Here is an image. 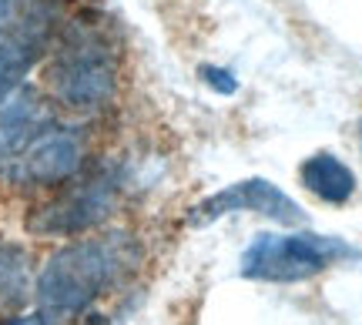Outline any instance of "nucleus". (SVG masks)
Segmentation results:
<instances>
[{"mask_svg": "<svg viewBox=\"0 0 362 325\" xmlns=\"http://www.w3.org/2000/svg\"><path fill=\"white\" fill-rule=\"evenodd\" d=\"M141 261L138 242L124 232L81 238L54 252L37 275V309L51 325L67 322L98 302Z\"/></svg>", "mask_w": 362, "mask_h": 325, "instance_id": "f257e3e1", "label": "nucleus"}, {"mask_svg": "<svg viewBox=\"0 0 362 325\" xmlns=\"http://www.w3.org/2000/svg\"><path fill=\"white\" fill-rule=\"evenodd\" d=\"M51 91L71 111H101L115 101L117 91V57L111 40L98 27H71L54 51Z\"/></svg>", "mask_w": 362, "mask_h": 325, "instance_id": "f03ea898", "label": "nucleus"}, {"mask_svg": "<svg viewBox=\"0 0 362 325\" xmlns=\"http://www.w3.org/2000/svg\"><path fill=\"white\" fill-rule=\"evenodd\" d=\"M346 259H359V248H352L336 235L259 232L242 252L238 272L252 282H302Z\"/></svg>", "mask_w": 362, "mask_h": 325, "instance_id": "7ed1b4c3", "label": "nucleus"}, {"mask_svg": "<svg viewBox=\"0 0 362 325\" xmlns=\"http://www.w3.org/2000/svg\"><path fill=\"white\" fill-rule=\"evenodd\" d=\"M117 175L115 171H94L84 182L71 184L64 195L40 205L30 218L27 228L34 235H81L101 225L117 205Z\"/></svg>", "mask_w": 362, "mask_h": 325, "instance_id": "20e7f679", "label": "nucleus"}, {"mask_svg": "<svg viewBox=\"0 0 362 325\" xmlns=\"http://www.w3.org/2000/svg\"><path fill=\"white\" fill-rule=\"evenodd\" d=\"M235 211H259L269 221H279L285 228H296V225H305L309 215L302 211L296 198H288L279 188L272 184L269 178H245V182H235L228 188H221L215 195H208L205 201H198L192 211H188V225L192 228H208L215 225L225 215H235Z\"/></svg>", "mask_w": 362, "mask_h": 325, "instance_id": "39448f33", "label": "nucleus"}, {"mask_svg": "<svg viewBox=\"0 0 362 325\" xmlns=\"http://www.w3.org/2000/svg\"><path fill=\"white\" fill-rule=\"evenodd\" d=\"M84 165V138L71 128H47L27 144V151L11 165L21 184H61L71 182Z\"/></svg>", "mask_w": 362, "mask_h": 325, "instance_id": "423d86ee", "label": "nucleus"}, {"mask_svg": "<svg viewBox=\"0 0 362 325\" xmlns=\"http://www.w3.org/2000/svg\"><path fill=\"white\" fill-rule=\"evenodd\" d=\"M54 124L51 107L40 98V91L21 84L17 91L0 105V168L13 165L27 151V144L40 138Z\"/></svg>", "mask_w": 362, "mask_h": 325, "instance_id": "0eeeda50", "label": "nucleus"}, {"mask_svg": "<svg viewBox=\"0 0 362 325\" xmlns=\"http://www.w3.org/2000/svg\"><path fill=\"white\" fill-rule=\"evenodd\" d=\"M51 20L54 13L47 0H0V40H13L30 51H40Z\"/></svg>", "mask_w": 362, "mask_h": 325, "instance_id": "6e6552de", "label": "nucleus"}, {"mask_svg": "<svg viewBox=\"0 0 362 325\" xmlns=\"http://www.w3.org/2000/svg\"><path fill=\"white\" fill-rule=\"evenodd\" d=\"M298 178L312 195L329 201V205H346L356 195L352 168L346 161H339L336 155H329V151H315L312 158H305L302 168H298Z\"/></svg>", "mask_w": 362, "mask_h": 325, "instance_id": "1a4fd4ad", "label": "nucleus"}, {"mask_svg": "<svg viewBox=\"0 0 362 325\" xmlns=\"http://www.w3.org/2000/svg\"><path fill=\"white\" fill-rule=\"evenodd\" d=\"M30 292V265L24 248L0 242V305H21Z\"/></svg>", "mask_w": 362, "mask_h": 325, "instance_id": "9d476101", "label": "nucleus"}, {"mask_svg": "<svg viewBox=\"0 0 362 325\" xmlns=\"http://www.w3.org/2000/svg\"><path fill=\"white\" fill-rule=\"evenodd\" d=\"M34 57H37V51H30V47H24V44L0 40V105L24 84L27 71H30V64H34Z\"/></svg>", "mask_w": 362, "mask_h": 325, "instance_id": "9b49d317", "label": "nucleus"}, {"mask_svg": "<svg viewBox=\"0 0 362 325\" xmlns=\"http://www.w3.org/2000/svg\"><path fill=\"white\" fill-rule=\"evenodd\" d=\"M202 81H205L208 88H215L218 94H235L238 91V81H235L232 71H225V67H215V64H202Z\"/></svg>", "mask_w": 362, "mask_h": 325, "instance_id": "f8f14e48", "label": "nucleus"}, {"mask_svg": "<svg viewBox=\"0 0 362 325\" xmlns=\"http://www.w3.org/2000/svg\"><path fill=\"white\" fill-rule=\"evenodd\" d=\"M0 325H40V319H34V315H17V319H4Z\"/></svg>", "mask_w": 362, "mask_h": 325, "instance_id": "ddd939ff", "label": "nucleus"}]
</instances>
